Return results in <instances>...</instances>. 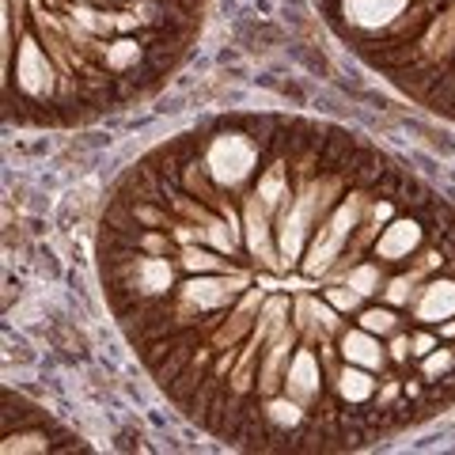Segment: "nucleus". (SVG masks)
I'll list each match as a JSON object with an SVG mask.
<instances>
[{
	"instance_id": "1",
	"label": "nucleus",
	"mask_w": 455,
	"mask_h": 455,
	"mask_svg": "<svg viewBox=\"0 0 455 455\" xmlns=\"http://www.w3.org/2000/svg\"><path fill=\"white\" fill-rule=\"evenodd\" d=\"M118 331L167 403L243 451H361L455 410V202L300 114H217L110 187Z\"/></svg>"
},
{
	"instance_id": "2",
	"label": "nucleus",
	"mask_w": 455,
	"mask_h": 455,
	"mask_svg": "<svg viewBox=\"0 0 455 455\" xmlns=\"http://www.w3.org/2000/svg\"><path fill=\"white\" fill-rule=\"evenodd\" d=\"M205 0H4V118L80 130L140 107L190 57Z\"/></svg>"
}]
</instances>
